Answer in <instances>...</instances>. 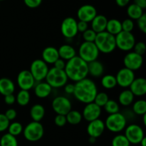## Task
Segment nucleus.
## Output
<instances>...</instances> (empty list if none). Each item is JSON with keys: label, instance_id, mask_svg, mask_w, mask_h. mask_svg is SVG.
Masks as SVG:
<instances>
[{"label": "nucleus", "instance_id": "obj_30", "mask_svg": "<svg viewBox=\"0 0 146 146\" xmlns=\"http://www.w3.org/2000/svg\"><path fill=\"white\" fill-rule=\"evenodd\" d=\"M67 123L71 125H78L82 121V114L76 110H71L66 115Z\"/></svg>", "mask_w": 146, "mask_h": 146}, {"label": "nucleus", "instance_id": "obj_53", "mask_svg": "<svg viewBox=\"0 0 146 146\" xmlns=\"http://www.w3.org/2000/svg\"><path fill=\"white\" fill-rule=\"evenodd\" d=\"M140 144H141V146H146V138L145 137H144V138H143L142 141H141V143H140Z\"/></svg>", "mask_w": 146, "mask_h": 146}, {"label": "nucleus", "instance_id": "obj_31", "mask_svg": "<svg viewBox=\"0 0 146 146\" xmlns=\"http://www.w3.org/2000/svg\"><path fill=\"white\" fill-rule=\"evenodd\" d=\"M101 85L106 89H113L117 86L115 76L111 74L104 76L101 78Z\"/></svg>", "mask_w": 146, "mask_h": 146}, {"label": "nucleus", "instance_id": "obj_56", "mask_svg": "<svg viewBox=\"0 0 146 146\" xmlns=\"http://www.w3.org/2000/svg\"><path fill=\"white\" fill-rule=\"evenodd\" d=\"M4 1V0H0V1Z\"/></svg>", "mask_w": 146, "mask_h": 146}, {"label": "nucleus", "instance_id": "obj_49", "mask_svg": "<svg viewBox=\"0 0 146 146\" xmlns=\"http://www.w3.org/2000/svg\"><path fill=\"white\" fill-rule=\"evenodd\" d=\"M4 101L7 105H12L15 103L16 97L14 96V94H9L4 96Z\"/></svg>", "mask_w": 146, "mask_h": 146}, {"label": "nucleus", "instance_id": "obj_28", "mask_svg": "<svg viewBox=\"0 0 146 146\" xmlns=\"http://www.w3.org/2000/svg\"><path fill=\"white\" fill-rule=\"evenodd\" d=\"M135 96L129 89H125L118 96V102L123 106H128L131 105L134 101Z\"/></svg>", "mask_w": 146, "mask_h": 146}, {"label": "nucleus", "instance_id": "obj_36", "mask_svg": "<svg viewBox=\"0 0 146 146\" xmlns=\"http://www.w3.org/2000/svg\"><path fill=\"white\" fill-rule=\"evenodd\" d=\"M7 130H8V133L16 137L23 133L24 128L21 123H20L19 122H13L9 124Z\"/></svg>", "mask_w": 146, "mask_h": 146}, {"label": "nucleus", "instance_id": "obj_39", "mask_svg": "<svg viewBox=\"0 0 146 146\" xmlns=\"http://www.w3.org/2000/svg\"><path fill=\"white\" fill-rule=\"evenodd\" d=\"M97 34L92 30L91 29H88L86 31L83 33V38L84 39V41L86 42H94L96 37Z\"/></svg>", "mask_w": 146, "mask_h": 146}, {"label": "nucleus", "instance_id": "obj_12", "mask_svg": "<svg viewBox=\"0 0 146 146\" xmlns=\"http://www.w3.org/2000/svg\"><path fill=\"white\" fill-rule=\"evenodd\" d=\"M61 31L66 38H72L75 37L78 32L76 20L71 17L64 19L61 24Z\"/></svg>", "mask_w": 146, "mask_h": 146}, {"label": "nucleus", "instance_id": "obj_10", "mask_svg": "<svg viewBox=\"0 0 146 146\" xmlns=\"http://www.w3.org/2000/svg\"><path fill=\"white\" fill-rule=\"evenodd\" d=\"M130 143L140 144L143 138L145 137L144 131L142 127L137 124H131L125 127V134H124Z\"/></svg>", "mask_w": 146, "mask_h": 146}, {"label": "nucleus", "instance_id": "obj_4", "mask_svg": "<svg viewBox=\"0 0 146 146\" xmlns=\"http://www.w3.org/2000/svg\"><path fill=\"white\" fill-rule=\"evenodd\" d=\"M46 82L54 88L64 87L68 82V77L64 70L58 69L54 67L50 68L46 76Z\"/></svg>", "mask_w": 146, "mask_h": 146}, {"label": "nucleus", "instance_id": "obj_32", "mask_svg": "<svg viewBox=\"0 0 146 146\" xmlns=\"http://www.w3.org/2000/svg\"><path fill=\"white\" fill-rule=\"evenodd\" d=\"M16 101L21 106L28 105L30 101V94L29 91L21 90L19 91L16 96Z\"/></svg>", "mask_w": 146, "mask_h": 146}, {"label": "nucleus", "instance_id": "obj_47", "mask_svg": "<svg viewBox=\"0 0 146 146\" xmlns=\"http://www.w3.org/2000/svg\"><path fill=\"white\" fill-rule=\"evenodd\" d=\"M77 28H78V31L84 33L88 29V24L85 21H77Z\"/></svg>", "mask_w": 146, "mask_h": 146}, {"label": "nucleus", "instance_id": "obj_23", "mask_svg": "<svg viewBox=\"0 0 146 146\" xmlns=\"http://www.w3.org/2000/svg\"><path fill=\"white\" fill-rule=\"evenodd\" d=\"M88 74L95 78H99L104 75V66L101 61L95 60L88 64Z\"/></svg>", "mask_w": 146, "mask_h": 146}, {"label": "nucleus", "instance_id": "obj_8", "mask_svg": "<svg viewBox=\"0 0 146 146\" xmlns=\"http://www.w3.org/2000/svg\"><path fill=\"white\" fill-rule=\"evenodd\" d=\"M115 44L120 50L130 51L133 48L135 44V38L131 32L121 31L115 36Z\"/></svg>", "mask_w": 146, "mask_h": 146}, {"label": "nucleus", "instance_id": "obj_26", "mask_svg": "<svg viewBox=\"0 0 146 146\" xmlns=\"http://www.w3.org/2000/svg\"><path fill=\"white\" fill-rule=\"evenodd\" d=\"M45 115V108L41 104H35L30 109V116L33 121L40 122Z\"/></svg>", "mask_w": 146, "mask_h": 146}, {"label": "nucleus", "instance_id": "obj_29", "mask_svg": "<svg viewBox=\"0 0 146 146\" xmlns=\"http://www.w3.org/2000/svg\"><path fill=\"white\" fill-rule=\"evenodd\" d=\"M143 14V9L135 4H130L127 8V14L132 20H138Z\"/></svg>", "mask_w": 146, "mask_h": 146}, {"label": "nucleus", "instance_id": "obj_34", "mask_svg": "<svg viewBox=\"0 0 146 146\" xmlns=\"http://www.w3.org/2000/svg\"><path fill=\"white\" fill-rule=\"evenodd\" d=\"M133 111L136 115H143L146 113V101L143 99L135 101L133 106Z\"/></svg>", "mask_w": 146, "mask_h": 146}, {"label": "nucleus", "instance_id": "obj_40", "mask_svg": "<svg viewBox=\"0 0 146 146\" xmlns=\"http://www.w3.org/2000/svg\"><path fill=\"white\" fill-rule=\"evenodd\" d=\"M122 31L125 32H131L134 28V22L131 19H126L121 22Z\"/></svg>", "mask_w": 146, "mask_h": 146}, {"label": "nucleus", "instance_id": "obj_9", "mask_svg": "<svg viewBox=\"0 0 146 146\" xmlns=\"http://www.w3.org/2000/svg\"><path fill=\"white\" fill-rule=\"evenodd\" d=\"M48 70L49 68L46 63L42 59H36L32 61L29 71L33 76L36 82H40L45 79Z\"/></svg>", "mask_w": 146, "mask_h": 146}, {"label": "nucleus", "instance_id": "obj_33", "mask_svg": "<svg viewBox=\"0 0 146 146\" xmlns=\"http://www.w3.org/2000/svg\"><path fill=\"white\" fill-rule=\"evenodd\" d=\"M0 146H18V141L15 136L9 133H5L0 139Z\"/></svg>", "mask_w": 146, "mask_h": 146}, {"label": "nucleus", "instance_id": "obj_41", "mask_svg": "<svg viewBox=\"0 0 146 146\" xmlns=\"http://www.w3.org/2000/svg\"><path fill=\"white\" fill-rule=\"evenodd\" d=\"M134 52L136 54H139V55L143 56L145 53L146 51V46L145 44L143 41H139L138 43H135V46H134L133 48Z\"/></svg>", "mask_w": 146, "mask_h": 146}, {"label": "nucleus", "instance_id": "obj_1", "mask_svg": "<svg viewBox=\"0 0 146 146\" xmlns=\"http://www.w3.org/2000/svg\"><path fill=\"white\" fill-rule=\"evenodd\" d=\"M74 86L75 88L73 94L78 101L85 104L94 102L98 94V88L94 81L86 78L76 82Z\"/></svg>", "mask_w": 146, "mask_h": 146}, {"label": "nucleus", "instance_id": "obj_21", "mask_svg": "<svg viewBox=\"0 0 146 146\" xmlns=\"http://www.w3.org/2000/svg\"><path fill=\"white\" fill-rule=\"evenodd\" d=\"M108 19L102 14H97L95 18L91 21V29L96 34L106 31Z\"/></svg>", "mask_w": 146, "mask_h": 146}, {"label": "nucleus", "instance_id": "obj_54", "mask_svg": "<svg viewBox=\"0 0 146 146\" xmlns=\"http://www.w3.org/2000/svg\"><path fill=\"white\" fill-rule=\"evenodd\" d=\"M143 125H146V113L143 115Z\"/></svg>", "mask_w": 146, "mask_h": 146}, {"label": "nucleus", "instance_id": "obj_7", "mask_svg": "<svg viewBox=\"0 0 146 146\" xmlns=\"http://www.w3.org/2000/svg\"><path fill=\"white\" fill-rule=\"evenodd\" d=\"M99 53L94 42L84 41L78 49V56L88 64L91 61L97 60Z\"/></svg>", "mask_w": 146, "mask_h": 146}, {"label": "nucleus", "instance_id": "obj_42", "mask_svg": "<svg viewBox=\"0 0 146 146\" xmlns=\"http://www.w3.org/2000/svg\"><path fill=\"white\" fill-rule=\"evenodd\" d=\"M10 121L6 118L4 114L0 113V133L4 132L8 129Z\"/></svg>", "mask_w": 146, "mask_h": 146}, {"label": "nucleus", "instance_id": "obj_27", "mask_svg": "<svg viewBox=\"0 0 146 146\" xmlns=\"http://www.w3.org/2000/svg\"><path fill=\"white\" fill-rule=\"evenodd\" d=\"M106 31L111 34L113 36H116L122 31V26H121V21L116 19H112L108 20L107 22Z\"/></svg>", "mask_w": 146, "mask_h": 146}, {"label": "nucleus", "instance_id": "obj_16", "mask_svg": "<svg viewBox=\"0 0 146 146\" xmlns=\"http://www.w3.org/2000/svg\"><path fill=\"white\" fill-rule=\"evenodd\" d=\"M96 15V9L91 4H84L77 11V17L79 21H85L86 23L91 22Z\"/></svg>", "mask_w": 146, "mask_h": 146}, {"label": "nucleus", "instance_id": "obj_46", "mask_svg": "<svg viewBox=\"0 0 146 146\" xmlns=\"http://www.w3.org/2000/svg\"><path fill=\"white\" fill-rule=\"evenodd\" d=\"M4 115H5L6 118H7L9 121H11L17 118V111L14 109H13V108H9V109H8L6 111L5 113H4Z\"/></svg>", "mask_w": 146, "mask_h": 146}, {"label": "nucleus", "instance_id": "obj_19", "mask_svg": "<svg viewBox=\"0 0 146 146\" xmlns=\"http://www.w3.org/2000/svg\"><path fill=\"white\" fill-rule=\"evenodd\" d=\"M129 88V90L135 96H143L146 94L145 78L142 77L135 78Z\"/></svg>", "mask_w": 146, "mask_h": 146}, {"label": "nucleus", "instance_id": "obj_51", "mask_svg": "<svg viewBox=\"0 0 146 146\" xmlns=\"http://www.w3.org/2000/svg\"><path fill=\"white\" fill-rule=\"evenodd\" d=\"M133 4H135L142 9H145L146 8V0H134Z\"/></svg>", "mask_w": 146, "mask_h": 146}, {"label": "nucleus", "instance_id": "obj_25", "mask_svg": "<svg viewBox=\"0 0 146 146\" xmlns=\"http://www.w3.org/2000/svg\"><path fill=\"white\" fill-rule=\"evenodd\" d=\"M15 91V85L10 78H0V94L4 96L9 94H14Z\"/></svg>", "mask_w": 146, "mask_h": 146}, {"label": "nucleus", "instance_id": "obj_6", "mask_svg": "<svg viewBox=\"0 0 146 146\" xmlns=\"http://www.w3.org/2000/svg\"><path fill=\"white\" fill-rule=\"evenodd\" d=\"M44 134V126L40 122L31 121L23 130L25 139L30 142H36L41 139Z\"/></svg>", "mask_w": 146, "mask_h": 146}, {"label": "nucleus", "instance_id": "obj_52", "mask_svg": "<svg viewBox=\"0 0 146 146\" xmlns=\"http://www.w3.org/2000/svg\"><path fill=\"white\" fill-rule=\"evenodd\" d=\"M117 5L120 7H124L129 4L131 0H115Z\"/></svg>", "mask_w": 146, "mask_h": 146}, {"label": "nucleus", "instance_id": "obj_24", "mask_svg": "<svg viewBox=\"0 0 146 146\" xmlns=\"http://www.w3.org/2000/svg\"><path fill=\"white\" fill-rule=\"evenodd\" d=\"M59 58H62L64 61H69L76 56V51L75 48L71 45L63 44L58 49Z\"/></svg>", "mask_w": 146, "mask_h": 146}, {"label": "nucleus", "instance_id": "obj_35", "mask_svg": "<svg viewBox=\"0 0 146 146\" xmlns=\"http://www.w3.org/2000/svg\"><path fill=\"white\" fill-rule=\"evenodd\" d=\"M104 110L108 113V114H113L119 112L120 107L119 104L117 101L114 100H108V102L106 104V105L104 106Z\"/></svg>", "mask_w": 146, "mask_h": 146}, {"label": "nucleus", "instance_id": "obj_55", "mask_svg": "<svg viewBox=\"0 0 146 146\" xmlns=\"http://www.w3.org/2000/svg\"><path fill=\"white\" fill-rule=\"evenodd\" d=\"M89 142L91 143H94L96 142V138H92V137H90V138H89Z\"/></svg>", "mask_w": 146, "mask_h": 146}, {"label": "nucleus", "instance_id": "obj_14", "mask_svg": "<svg viewBox=\"0 0 146 146\" xmlns=\"http://www.w3.org/2000/svg\"><path fill=\"white\" fill-rule=\"evenodd\" d=\"M115 78H116L117 85L122 88H126L130 87L135 77L134 71L124 67L118 71L115 76Z\"/></svg>", "mask_w": 146, "mask_h": 146}, {"label": "nucleus", "instance_id": "obj_11", "mask_svg": "<svg viewBox=\"0 0 146 146\" xmlns=\"http://www.w3.org/2000/svg\"><path fill=\"white\" fill-rule=\"evenodd\" d=\"M53 110L57 115H66L72 108V105L68 98L65 96H57L51 104Z\"/></svg>", "mask_w": 146, "mask_h": 146}, {"label": "nucleus", "instance_id": "obj_43", "mask_svg": "<svg viewBox=\"0 0 146 146\" xmlns=\"http://www.w3.org/2000/svg\"><path fill=\"white\" fill-rule=\"evenodd\" d=\"M137 25L139 29L143 33H146V14H143L138 20H137Z\"/></svg>", "mask_w": 146, "mask_h": 146}, {"label": "nucleus", "instance_id": "obj_13", "mask_svg": "<svg viewBox=\"0 0 146 146\" xmlns=\"http://www.w3.org/2000/svg\"><path fill=\"white\" fill-rule=\"evenodd\" d=\"M143 64V58L142 56L136 54L134 51H129L123 58V64L125 68L131 71H137L142 67Z\"/></svg>", "mask_w": 146, "mask_h": 146}, {"label": "nucleus", "instance_id": "obj_48", "mask_svg": "<svg viewBox=\"0 0 146 146\" xmlns=\"http://www.w3.org/2000/svg\"><path fill=\"white\" fill-rule=\"evenodd\" d=\"M66 62H65L64 60H63L62 58H59L56 60V61L54 62V68H58V69H61V70H64L66 66Z\"/></svg>", "mask_w": 146, "mask_h": 146}, {"label": "nucleus", "instance_id": "obj_22", "mask_svg": "<svg viewBox=\"0 0 146 146\" xmlns=\"http://www.w3.org/2000/svg\"><path fill=\"white\" fill-rule=\"evenodd\" d=\"M52 88L46 81H40L34 86V94L39 98H47L51 94Z\"/></svg>", "mask_w": 146, "mask_h": 146}, {"label": "nucleus", "instance_id": "obj_2", "mask_svg": "<svg viewBox=\"0 0 146 146\" xmlns=\"http://www.w3.org/2000/svg\"><path fill=\"white\" fill-rule=\"evenodd\" d=\"M64 71L68 79L78 82L87 78L88 75V63L81 59L79 56H76L67 61Z\"/></svg>", "mask_w": 146, "mask_h": 146}, {"label": "nucleus", "instance_id": "obj_17", "mask_svg": "<svg viewBox=\"0 0 146 146\" xmlns=\"http://www.w3.org/2000/svg\"><path fill=\"white\" fill-rule=\"evenodd\" d=\"M101 108L97 106L95 103L92 102L86 104L83 110L82 116L88 122L98 119L101 115Z\"/></svg>", "mask_w": 146, "mask_h": 146}, {"label": "nucleus", "instance_id": "obj_18", "mask_svg": "<svg viewBox=\"0 0 146 146\" xmlns=\"http://www.w3.org/2000/svg\"><path fill=\"white\" fill-rule=\"evenodd\" d=\"M105 123L104 121L101 119H96L89 122L88 126H87L86 131L90 137L94 138H98L101 136L105 131Z\"/></svg>", "mask_w": 146, "mask_h": 146}, {"label": "nucleus", "instance_id": "obj_44", "mask_svg": "<svg viewBox=\"0 0 146 146\" xmlns=\"http://www.w3.org/2000/svg\"><path fill=\"white\" fill-rule=\"evenodd\" d=\"M54 123L58 127L64 126L67 123L66 115H56V116L54 118Z\"/></svg>", "mask_w": 146, "mask_h": 146}, {"label": "nucleus", "instance_id": "obj_50", "mask_svg": "<svg viewBox=\"0 0 146 146\" xmlns=\"http://www.w3.org/2000/svg\"><path fill=\"white\" fill-rule=\"evenodd\" d=\"M64 91L67 94H73L74 91V88L75 86L72 84H66L64 86Z\"/></svg>", "mask_w": 146, "mask_h": 146}, {"label": "nucleus", "instance_id": "obj_3", "mask_svg": "<svg viewBox=\"0 0 146 146\" xmlns=\"http://www.w3.org/2000/svg\"><path fill=\"white\" fill-rule=\"evenodd\" d=\"M94 44L99 52L103 54H111L116 48L115 36L111 35L106 31L97 34Z\"/></svg>", "mask_w": 146, "mask_h": 146}, {"label": "nucleus", "instance_id": "obj_20", "mask_svg": "<svg viewBox=\"0 0 146 146\" xmlns=\"http://www.w3.org/2000/svg\"><path fill=\"white\" fill-rule=\"evenodd\" d=\"M42 60L47 64H54L59 58L58 49L54 46H48L44 48L41 54Z\"/></svg>", "mask_w": 146, "mask_h": 146}, {"label": "nucleus", "instance_id": "obj_37", "mask_svg": "<svg viewBox=\"0 0 146 146\" xmlns=\"http://www.w3.org/2000/svg\"><path fill=\"white\" fill-rule=\"evenodd\" d=\"M112 146H131V143L126 137L122 134H118V135H115L112 140L111 142Z\"/></svg>", "mask_w": 146, "mask_h": 146}, {"label": "nucleus", "instance_id": "obj_5", "mask_svg": "<svg viewBox=\"0 0 146 146\" xmlns=\"http://www.w3.org/2000/svg\"><path fill=\"white\" fill-rule=\"evenodd\" d=\"M107 129L112 133H120L123 131L127 125L125 115L121 113L110 114L104 122Z\"/></svg>", "mask_w": 146, "mask_h": 146}, {"label": "nucleus", "instance_id": "obj_15", "mask_svg": "<svg viewBox=\"0 0 146 146\" xmlns=\"http://www.w3.org/2000/svg\"><path fill=\"white\" fill-rule=\"evenodd\" d=\"M17 82L21 90L29 91L34 87L36 81L29 70H23L19 73Z\"/></svg>", "mask_w": 146, "mask_h": 146}, {"label": "nucleus", "instance_id": "obj_38", "mask_svg": "<svg viewBox=\"0 0 146 146\" xmlns=\"http://www.w3.org/2000/svg\"><path fill=\"white\" fill-rule=\"evenodd\" d=\"M108 100H109V98H108V94L105 92H101L96 94L94 103H95L97 106L101 108L106 105Z\"/></svg>", "mask_w": 146, "mask_h": 146}, {"label": "nucleus", "instance_id": "obj_45", "mask_svg": "<svg viewBox=\"0 0 146 146\" xmlns=\"http://www.w3.org/2000/svg\"><path fill=\"white\" fill-rule=\"evenodd\" d=\"M43 0H24V3L27 7L31 9H35L39 7Z\"/></svg>", "mask_w": 146, "mask_h": 146}]
</instances>
